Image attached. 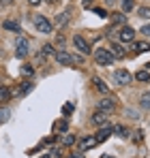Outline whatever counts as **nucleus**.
I'll list each match as a JSON object with an SVG mask.
<instances>
[{
    "label": "nucleus",
    "instance_id": "nucleus-1",
    "mask_svg": "<svg viewBox=\"0 0 150 158\" xmlns=\"http://www.w3.org/2000/svg\"><path fill=\"white\" fill-rule=\"evenodd\" d=\"M95 62H97V64H101V66H109V64L114 62V56L109 53V49L99 47V49H95Z\"/></svg>",
    "mask_w": 150,
    "mask_h": 158
},
{
    "label": "nucleus",
    "instance_id": "nucleus-2",
    "mask_svg": "<svg viewBox=\"0 0 150 158\" xmlns=\"http://www.w3.org/2000/svg\"><path fill=\"white\" fill-rule=\"evenodd\" d=\"M34 28H37L41 34H51V30H54V26L50 24V19L43 17V15H34Z\"/></svg>",
    "mask_w": 150,
    "mask_h": 158
},
{
    "label": "nucleus",
    "instance_id": "nucleus-3",
    "mask_svg": "<svg viewBox=\"0 0 150 158\" xmlns=\"http://www.w3.org/2000/svg\"><path fill=\"white\" fill-rule=\"evenodd\" d=\"M73 45H75V49L82 53V56H88V53H92V47L88 45V41H86L84 36H79V34H75V36H73Z\"/></svg>",
    "mask_w": 150,
    "mask_h": 158
},
{
    "label": "nucleus",
    "instance_id": "nucleus-4",
    "mask_svg": "<svg viewBox=\"0 0 150 158\" xmlns=\"http://www.w3.org/2000/svg\"><path fill=\"white\" fill-rule=\"evenodd\" d=\"M28 52H30L28 41H26L24 36H17V39H15V56H17V58H26Z\"/></svg>",
    "mask_w": 150,
    "mask_h": 158
},
{
    "label": "nucleus",
    "instance_id": "nucleus-5",
    "mask_svg": "<svg viewBox=\"0 0 150 158\" xmlns=\"http://www.w3.org/2000/svg\"><path fill=\"white\" fill-rule=\"evenodd\" d=\"M114 79H116V83L118 85H129L131 83V73L126 71V69H116V73H114Z\"/></svg>",
    "mask_w": 150,
    "mask_h": 158
},
{
    "label": "nucleus",
    "instance_id": "nucleus-6",
    "mask_svg": "<svg viewBox=\"0 0 150 158\" xmlns=\"http://www.w3.org/2000/svg\"><path fill=\"white\" fill-rule=\"evenodd\" d=\"M54 58H56V62L58 64H64V66H71V64H75V56H71L69 52H56L54 53Z\"/></svg>",
    "mask_w": 150,
    "mask_h": 158
},
{
    "label": "nucleus",
    "instance_id": "nucleus-7",
    "mask_svg": "<svg viewBox=\"0 0 150 158\" xmlns=\"http://www.w3.org/2000/svg\"><path fill=\"white\" fill-rule=\"evenodd\" d=\"M114 135V126H109V124H105V126H101L99 132L95 135V139H97V143H101V141H105L107 137H112Z\"/></svg>",
    "mask_w": 150,
    "mask_h": 158
},
{
    "label": "nucleus",
    "instance_id": "nucleus-8",
    "mask_svg": "<svg viewBox=\"0 0 150 158\" xmlns=\"http://www.w3.org/2000/svg\"><path fill=\"white\" fill-rule=\"evenodd\" d=\"M133 39H135V30L131 26H122V30H120V43H133Z\"/></svg>",
    "mask_w": 150,
    "mask_h": 158
},
{
    "label": "nucleus",
    "instance_id": "nucleus-9",
    "mask_svg": "<svg viewBox=\"0 0 150 158\" xmlns=\"http://www.w3.org/2000/svg\"><path fill=\"white\" fill-rule=\"evenodd\" d=\"M97 109L99 111H105V113L107 111H114L116 109V101L114 98H101L99 103H97Z\"/></svg>",
    "mask_w": 150,
    "mask_h": 158
},
{
    "label": "nucleus",
    "instance_id": "nucleus-10",
    "mask_svg": "<svg viewBox=\"0 0 150 158\" xmlns=\"http://www.w3.org/2000/svg\"><path fill=\"white\" fill-rule=\"evenodd\" d=\"M109 53L114 56V60H122L125 58V47L120 43H112L109 45Z\"/></svg>",
    "mask_w": 150,
    "mask_h": 158
},
{
    "label": "nucleus",
    "instance_id": "nucleus-11",
    "mask_svg": "<svg viewBox=\"0 0 150 158\" xmlns=\"http://www.w3.org/2000/svg\"><path fill=\"white\" fill-rule=\"evenodd\" d=\"M90 120H92V124H95V126H105V124H107V113H105V111H97V113H92V118H90Z\"/></svg>",
    "mask_w": 150,
    "mask_h": 158
},
{
    "label": "nucleus",
    "instance_id": "nucleus-12",
    "mask_svg": "<svg viewBox=\"0 0 150 158\" xmlns=\"http://www.w3.org/2000/svg\"><path fill=\"white\" fill-rule=\"evenodd\" d=\"M92 83H95V88L99 90L101 94H109V85H107V83H105L101 77H97V75H95V77H92Z\"/></svg>",
    "mask_w": 150,
    "mask_h": 158
},
{
    "label": "nucleus",
    "instance_id": "nucleus-13",
    "mask_svg": "<svg viewBox=\"0 0 150 158\" xmlns=\"http://www.w3.org/2000/svg\"><path fill=\"white\" fill-rule=\"evenodd\" d=\"M69 15H71L69 11H62L60 15H56V28H58V30H60V28H64L67 24H69Z\"/></svg>",
    "mask_w": 150,
    "mask_h": 158
},
{
    "label": "nucleus",
    "instance_id": "nucleus-14",
    "mask_svg": "<svg viewBox=\"0 0 150 158\" xmlns=\"http://www.w3.org/2000/svg\"><path fill=\"white\" fill-rule=\"evenodd\" d=\"M13 96V92L9 90V85H0V105L9 103V98Z\"/></svg>",
    "mask_w": 150,
    "mask_h": 158
},
{
    "label": "nucleus",
    "instance_id": "nucleus-15",
    "mask_svg": "<svg viewBox=\"0 0 150 158\" xmlns=\"http://www.w3.org/2000/svg\"><path fill=\"white\" fill-rule=\"evenodd\" d=\"M97 145V139L95 137H84L82 141H79V148L82 150H90V148H95Z\"/></svg>",
    "mask_w": 150,
    "mask_h": 158
},
{
    "label": "nucleus",
    "instance_id": "nucleus-16",
    "mask_svg": "<svg viewBox=\"0 0 150 158\" xmlns=\"http://www.w3.org/2000/svg\"><path fill=\"white\" fill-rule=\"evenodd\" d=\"M131 49H133L135 53H139V52H148V49H150V43H146V41L133 43V45H131Z\"/></svg>",
    "mask_w": 150,
    "mask_h": 158
},
{
    "label": "nucleus",
    "instance_id": "nucleus-17",
    "mask_svg": "<svg viewBox=\"0 0 150 158\" xmlns=\"http://www.w3.org/2000/svg\"><path fill=\"white\" fill-rule=\"evenodd\" d=\"M32 90H34V83H32V81H24V83L20 85V94H22V96H26V94H30Z\"/></svg>",
    "mask_w": 150,
    "mask_h": 158
},
{
    "label": "nucleus",
    "instance_id": "nucleus-18",
    "mask_svg": "<svg viewBox=\"0 0 150 158\" xmlns=\"http://www.w3.org/2000/svg\"><path fill=\"white\" fill-rule=\"evenodd\" d=\"M114 135H118V137H122V139H126V137H129L131 132H129V128H125L122 124H116V126H114Z\"/></svg>",
    "mask_w": 150,
    "mask_h": 158
},
{
    "label": "nucleus",
    "instance_id": "nucleus-19",
    "mask_svg": "<svg viewBox=\"0 0 150 158\" xmlns=\"http://www.w3.org/2000/svg\"><path fill=\"white\" fill-rule=\"evenodd\" d=\"M120 6H122V13H129L135 9V0H120Z\"/></svg>",
    "mask_w": 150,
    "mask_h": 158
},
{
    "label": "nucleus",
    "instance_id": "nucleus-20",
    "mask_svg": "<svg viewBox=\"0 0 150 158\" xmlns=\"http://www.w3.org/2000/svg\"><path fill=\"white\" fill-rule=\"evenodd\" d=\"M112 22L114 24H126V13H122V11L120 13H114L112 15Z\"/></svg>",
    "mask_w": 150,
    "mask_h": 158
},
{
    "label": "nucleus",
    "instance_id": "nucleus-21",
    "mask_svg": "<svg viewBox=\"0 0 150 158\" xmlns=\"http://www.w3.org/2000/svg\"><path fill=\"white\" fill-rule=\"evenodd\" d=\"M2 28H4V30H11V32H20V24H17V22H11V19L4 22Z\"/></svg>",
    "mask_w": 150,
    "mask_h": 158
},
{
    "label": "nucleus",
    "instance_id": "nucleus-22",
    "mask_svg": "<svg viewBox=\"0 0 150 158\" xmlns=\"http://www.w3.org/2000/svg\"><path fill=\"white\" fill-rule=\"evenodd\" d=\"M135 79L142 81V83H146V81H150V73L148 71H137V73H135Z\"/></svg>",
    "mask_w": 150,
    "mask_h": 158
},
{
    "label": "nucleus",
    "instance_id": "nucleus-23",
    "mask_svg": "<svg viewBox=\"0 0 150 158\" xmlns=\"http://www.w3.org/2000/svg\"><path fill=\"white\" fill-rule=\"evenodd\" d=\"M22 75H24V77H32V75H34V66L24 64V66H22Z\"/></svg>",
    "mask_w": 150,
    "mask_h": 158
},
{
    "label": "nucleus",
    "instance_id": "nucleus-24",
    "mask_svg": "<svg viewBox=\"0 0 150 158\" xmlns=\"http://www.w3.org/2000/svg\"><path fill=\"white\" fill-rule=\"evenodd\" d=\"M137 13H139V17H142V19H148V17H150V6H139V9H137Z\"/></svg>",
    "mask_w": 150,
    "mask_h": 158
},
{
    "label": "nucleus",
    "instance_id": "nucleus-25",
    "mask_svg": "<svg viewBox=\"0 0 150 158\" xmlns=\"http://www.w3.org/2000/svg\"><path fill=\"white\" fill-rule=\"evenodd\" d=\"M54 45H43V52H41V56L45 58V56H54Z\"/></svg>",
    "mask_w": 150,
    "mask_h": 158
},
{
    "label": "nucleus",
    "instance_id": "nucleus-26",
    "mask_svg": "<svg viewBox=\"0 0 150 158\" xmlns=\"http://www.w3.org/2000/svg\"><path fill=\"white\" fill-rule=\"evenodd\" d=\"M73 143H75L73 135H64V137H62V145H73Z\"/></svg>",
    "mask_w": 150,
    "mask_h": 158
},
{
    "label": "nucleus",
    "instance_id": "nucleus-27",
    "mask_svg": "<svg viewBox=\"0 0 150 158\" xmlns=\"http://www.w3.org/2000/svg\"><path fill=\"white\" fill-rule=\"evenodd\" d=\"M142 107H144L146 111H150V94H144V96H142Z\"/></svg>",
    "mask_w": 150,
    "mask_h": 158
},
{
    "label": "nucleus",
    "instance_id": "nucleus-28",
    "mask_svg": "<svg viewBox=\"0 0 150 158\" xmlns=\"http://www.w3.org/2000/svg\"><path fill=\"white\" fill-rule=\"evenodd\" d=\"M50 156L51 158H62V150H60V148H51V150H50Z\"/></svg>",
    "mask_w": 150,
    "mask_h": 158
},
{
    "label": "nucleus",
    "instance_id": "nucleus-29",
    "mask_svg": "<svg viewBox=\"0 0 150 158\" xmlns=\"http://www.w3.org/2000/svg\"><path fill=\"white\" fill-rule=\"evenodd\" d=\"M71 111H73V103H69V105H64V107H62V113H64V115H69Z\"/></svg>",
    "mask_w": 150,
    "mask_h": 158
},
{
    "label": "nucleus",
    "instance_id": "nucleus-30",
    "mask_svg": "<svg viewBox=\"0 0 150 158\" xmlns=\"http://www.w3.org/2000/svg\"><path fill=\"white\" fill-rule=\"evenodd\" d=\"M142 34H144V36H150V24L142 26Z\"/></svg>",
    "mask_w": 150,
    "mask_h": 158
},
{
    "label": "nucleus",
    "instance_id": "nucleus-31",
    "mask_svg": "<svg viewBox=\"0 0 150 158\" xmlns=\"http://www.w3.org/2000/svg\"><path fill=\"white\" fill-rule=\"evenodd\" d=\"M7 118H9V111L2 109V111H0V122H7Z\"/></svg>",
    "mask_w": 150,
    "mask_h": 158
},
{
    "label": "nucleus",
    "instance_id": "nucleus-32",
    "mask_svg": "<svg viewBox=\"0 0 150 158\" xmlns=\"http://www.w3.org/2000/svg\"><path fill=\"white\" fill-rule=\"evenodd\" d=\"M142 139H144V132H142V131H135V141H137V143H139V141H142Z\"/></svg>",
    "mask_w": 150,
    "mask_h": 158
},
{
    "label": "nucleus",
    "instance_id": "nucleus-33",
    "mask_svg": "<svg viewBox=\"0 0 150 158\" xmlns=\"http://www.w3.org/2000/svg\"><path fill=\"white\" fill-rule=\"evenodd\" d=\"M67 128H69V124H67V122H60V124H58V131H67Z\"/></svg>",
    "mask_w": 150,
    "mask_h": 158
},
{
    "label": "nucleus",
    "instance_id": "nucleus-34",
    "mask_svg": "<svg viewBox=\"0 0 150 158\" xmlns=\"http://www.w3.org/2000/svg\"><path fill=\"white\" fill-rule=\"evenodd\" d=\"M28 4L30 6H37V4H41V0H28Z\"/></svg>",
    "mask_w": 150,
    "mask_h": 158
},
{
    "label": "nucleus",
    "instance_id": "nucleus-35",
    "mask_svg": "<svg viewBox=\"0 0 150 158\" xmlns=\"http://www.w3.org/2000/svg\"><path fill=\"white\" fill-rule=\"evenodd\" d=\"M0 2H2V4H11L13 0H0Z\"/></svg>",
    "mask_w": 150,
    "mask_h": 158
},
{
    "label": "nucleus",
    "instance_id": "nucleus-36",
    "mask_svg": "<svg viewBox=\"0 0 150 158\" xmlns=\"http://www.w3.org/2000/svg\"><path fill=\"white\" fill-rule=\"evenodd\" d=\"M71 158H84V156H82V154H75V156H71Z\"/></svg>",
    "mask_w": 150,
    "mask_h": 158
},
{
    "label": "nucleus",
    "instance_id": "nucleus-37",
    "mask_svg": "<svg viewBox=\"0 0 150 158\" xmlns=\"http://www.w3.org/2000/svg\"><path fill=\"white\" fill-rule=\"evenodd\" d=\"M105 2H107V4H114V2H116V0H105Z\"/></svg>",
    "mask_w": 150,
    "mask_h": 158
},
{
    "label": "nucleus",
    "instance_id": "nucleus-38",
    "mask_svg": "<svg viewBox=\"0 0 150 158\" xmlns=\"http://www.w3.org/2000/svg\"><path fill=\"white\" fill-rule=\"evenodd\" d=\"M41 158H51V156H50V154H45V156H41Z\"/></svg>",
    "mask_w": 150,
    "mask_h": 158
},
{
    "label": "nucleus",
    "instance_id": "nucleus-39",
    "mask_svg": "<svg viewBox=\"0 0 150 158\" xmlns=\"http://www.w3.org/2000/svg\"><path fill=\"white\" fill-rule=\"evenodd\" d=\"M45 2H58V0H45Z\"/></svg>",
    "mask_w": 150,
    "mask_h": 158
},
{
    "label": "nucleus",
    "instance_id": "nucleus-40",
    "mask_svg": "<svg viewBox=\"0 0 150 158\" xmlns=\"http://www.w3.org/2000/svg\"><path fill=\"white\" fill-rule=\"evenodd\" d=\"M103 158H114V156H107V154H105V156H103Z\"/></svg>",
    "mask_w": 150,
    "mask_h": 158
}]
</instances>
